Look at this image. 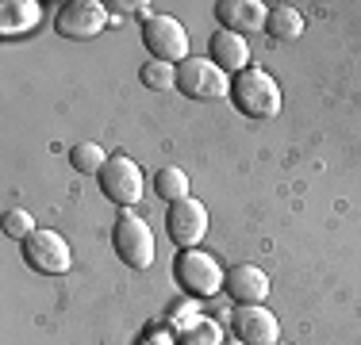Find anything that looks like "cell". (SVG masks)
<instances>
[{"label": "cell", "mask_w": 361, "mask_h": 345, "mask_svg": "<svg viewBox=\"0 0 361 345\" xmlns=\"http://www.w3.org/2000/svg\"><path fill=\"white\" fill-rule=\"evenodd\" d=\"M39 4L35 0H4L0 4V34L12 39V34H23L39 23Z\"/></svg>", "instance_id": "cell-14"}, {"label": "cell", "mask_w": 361, "mask_h": 345, "mask_svg": "<svg viewBox=\"0 0 361 345\" xmlns=\"http://www.w3.org/2000/svg\"><path fill=\"white\" fill-rule=\"evenodd\" d=\"M23 261L42 276H62L73 269V249L58 230H35L23 242Z\"/></svg>", "instance_id": "cell-7"}, {"label": "cell", "mask_w": 361, "mask_h": 345, "mask_svg": "<svg viewBox=\"0 0 361 345\" xmlns=\"http://www.w3.org/2000/svg\"><path fill=\"white\" fill-rule=\"evenodd\" d=\"M100 192L119 207H135L146 196V177L139 161H131L127 153H116L104 169H100Z\"/></svg>", "instance_id": "cell-5"}, {"label": "cell", "mask_w": 361, "mask_h": 345, "mask_svg": "<svg viewBox=\"0 0 361 345\" xmlns=\"http://www.w3.org/2000/svg\"><path fill=\"white\" fill-rule=\"evenodd\" d=\"M231 345H243V341H238V338H235V341H231Z\"/></svg>", "instance_id": "cell-22"}, {"label": "cell", "mask_w": 361, "mask_h": 345, "mask_svg": "<svg viewBox=\"0 0 361 345\" xmlns=\"http://www.w3.org/2000/svg\"><path fill=\"white\" fill-rule=\"evenodd\" d=\"M177 92L188 100H223L231 96V77L212 58H185L177 65Z\"/></svg>", "instance_id": "cell-4"}, {"label": "cell", "mask_w": 361, "mask_h": 345, "mask_svg": "<svg viewBox=\"0 0 361 345\" xmlns=\"http://www.w3.org/2000/svg\"><path fill=\"white\" fill-rule=\"evenodd\" d=\"M139 77H142L146 89H154V92H169V89L177 84V65L158 62V58H146L142 69H139Z\"/></svg>", "instance_id": "cell-18"}, {"label": "cell", "mask_w": 361, "mask_h": 345, "mask_svg": "<svg viewBox=\"0 0 361 345\" xmlns=\"http://www.w3.org/2000/svg\"><path fill=\"white\" fill-rule=\"evenodd\" d=\"M265 31H269L273 39H281V42H292V39L304 34V15H300V8H292V4H277V8H269Z\"/></svg>", "instance_id": "cell-15"}, {"label": "cell", "mask_w": 361, "mask_h": 345, "mask_svg": "<svg viewBox=\"0 0 361 345\" xmlns=\"http://www.w3.org/2000/svg\"><path fill=\"white\" fill-rule=\"evenodd\" d=\"M177 341L180 345H223V334L212 318H192L188 326L177 330Z\"/></svg>", "instance_id": "cell-19"}, {"label": "cell", "mask_w": 361, "mask_h": 345, "mask_svg": "<svg viewBox=\"0 0 361 345\" xmlns=\"http://www.w3.org/2000/svg\"><path fill=\"white\" fill-rule=\"evenodd\" d=\"M108 8L100 0H70V4L58 8L54 15V31L62 39H73V42H85V39H97L100 31L108 27Z\"/></svg>", "instance_id": "cell-6"}, {"label": "cell", "mask_w": 361, "mask_h": 345, "mask_svg": "<svg viewBox=\"0 0 361 345\" xmlns=\"http://www.w3.org/2000/svg\"><path fill=\"white\" fill-rule=\"evenodd\" d=\"M139 345H173V338H169V334H158V330H154V334H146Z\"/></svg>", "instance_id": "cell-21"}, {"label": "cell", "mask_w": 361, "mask_h": 345, "mask_svg": "<svg viewBox=\"0 0 361 345\" xmlns=\"http://www.w3.org/2000/svg\"><path fill=\"white\" fill-rule=\"evenodd\" d=\"M277 345H281V341H277Z\"/></svg>", "instance_id": "cell-23"}, {"label": "cell", "mask_w": 361, "mask_h": 345, "mask_svg": "<svg viewBox=\"0 0 361 345\" xmlns=\"http://www.w3.org/2000/svg\"><path fill=\"white\" fill-rule=\"evenodd\" d=\"M108 150L100 142H77L73 150H70V165L77 169V172H97L100 177V169L108 165Z\"/></svg>", "instance_id": "cell-17"}, {"label": "cell", "mask_w": 361, "mask_h": 345, "mask_svg": "<svg viewBox=\"0 0 361 345\" xmlns=\"http://www.w3.org/2000/svg\"><path fill=\"white\" fill-rule=\"evenodd\" d=\"M166 234L173 238V246L180 249H196L200 238L208 234V207L200 200H177L169 203V215H166Z\"/></svg>", "instance_id": "cell-9"}, {"label": "cell", "mask_w": 361, "mask_h": 345, "mask_svg": "<svg viewBox=\"0 0 361 345\" xmlns=\"http://www.w3.org/2000/svg\"><path fill=\"white\" fill-rule=\"evenodd\" d=\"M231 100L243 115L250 119H273L281 115V84L269 69H243V73L231 81Z\"/></svg>", "instance_id": "cell-1"}, {"label": "cell", "mask_w": 361, "mask_h": 345, "mask_svg": "<svg viewBox=\"0 0 361 345\" xmlns=\"http://www.w3.org/2000/svg\"><path fill=\"white\" fill-rule=\"evenodd\" d=\"M0 227H4V234H8V238L20 242V246L39 230V227H35V219H31V211H23V207H12V211H4V222H0Z\"/></svg>", "instance_id": "cell-20"}, {"label": "cell", "mask_w": 361, "mask_h": 345, "mask_svg": "<svg viewBox=\"0 0 361 345\" xmlns=\"http://www.w3.org/2000/svg\"><path fill=\"white\" fill-rule=\"evenodd\" d=\"M154 192H158L166 203L188 200V192H192V184H188V172L177 169V165H161L158 172H154Z\"/></svg>", "instance_id": "cell-16"}, {"label": "cell", "mask_w": 361, "mask_h": 345, "mask_svg": "<svg viewBox=\"0 0 361 345\" xmlns=\"http://www.w3.org/2000/svg\"><path fill=\"white\" fill-rule=\"evenodd\" d=\"M216 15L223 23V31H235V34H250L262 31L265 20H269V8L262 0H219Z\"/></svg>", "instance_id": "cell-11"}, {"label": "cell", "mask_w": 361, "mask_h": 345, "mask_svg": "<svg viewBox=\"0 0 361 345\" xmlns=\"http://www.w3.org/2000/svg\"><path fill=\"white\" fill-rule=\"evenodd\" d=\"M212 62L227 77H238L243 69H250V42L235 31H216L212 34Z\"/></svg>", "instance_id": "cell-13"}, {"label": "cell", "mask_w": 361, "mask_h": 345, "mask_svg": "<svg viewBox=\"0 0 361 345\" xmlns=\"http://www.w3.org/2000/svg\"><path fill=\"white\" fill-rule=\"evenodd\" d=\"M231 326H235V338L243 345H277L281 341V322L269 307L262 303H246L231 315Z\"/></svg>", "instance_id": "cell-10"}, {"label": "cell", "mask_w": 361, "mask_h": 345, "mask_svg": "<svg viewBox=\"0 0 361 345\" xmlns=\"http://www.w3.org/2000/svg\"><path fill=\"white\" fill-rule=\"evenodd\" d=\"M142 42L150 50V58L169 62V65H180L185 58H192L188 54V31L180 27L173 15H150L142 23Z\"/></svg>", "instance_id": "cell-8"}, {"label": "cell", "mask_w": 361, "mask_h": 345, "mask_svg": "<svg viewBox=\"0 0 361 345\" xmlns=\"http://www.w3.org/2000/svg\"><path fill=\"white\" fill-rule=\"evenodd\" d=\"M111 246L127 269H150L154 265V230L135 211H123L111 227Z\"/></svg>", "instance_id": "cell-3"}, {"label": "cell", "mask_w": 361, "mask_h": 345, "mask_svg": "<svg viewBox=\"0 0 361 345\" xmlns=\"http://www.w3.org/2000/svg\"><path fill=\"white\" fill-rule=\"evenodd\" d=\"M173 276L192 299H212V296H219L223 284H227V272L219 269V261L208 253V249H200V246L180 249L177 261H173Z\"/></svg>", "instance_id": "cell-2"}, {"label": "cell", "mask_w": 361, "mask_h": 345, "mask_svg": "<svg viewBox=\"0 0 361 345\" xmlns=\"http://www.w3.org/2000/svg\"><path fill=\"white\" fill-rule=\"evenodd\" d=\"M223 291H227V296L235 299L238 307H246V303H265V299H269V276L257 269V265H235V269L227 272Z\"/></svg>", "instance_id": "cell-12"}]
</instances>
